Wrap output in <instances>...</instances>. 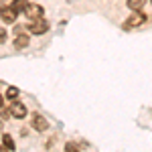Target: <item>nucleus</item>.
Listing matches in <instances>:
<instances>
[{"mask_svg":"<svg viewBox=\"0 0 152 152\" xmlns=\"http://www.w3.org/2000/svg\"><path fill=\"white\" fill-rule=\"evenodd\" d=\"M2 43H6V31L4 28H0V45Z\"/></svg>","mask_w":152,"mask_h":152,"instance_id":"14","label":"nucleus"},{"mask_svg":"<svg viewBox=\"0 0 152 152\" xmlns=\"http://www.w3.org/2000/svg\"><path fill=\"white\" fill-rule=\"evenodd\" d=\"M12 6H14L18 12H24V10H26V6H28V0H14Z\"/></svg>","mask_w":152,"mask_h":152,"instance_id":"10","label":"nucleus"},{"mask_svg":"<svg viewBox=\"0 0 152 152\" xmlns=\"http://www.w3.org/2000/svg\"><path fill=\"white\" fill-rule=\"evenodd\" d=\"M10 112L12 116L16 118V120H23L24 116H26V107H24V104H20V102H10Z\"/></svg>","mask_w":152,"mask_h":152,"instance_id":"6","label":"nucleus"},{"mask_svg":"<svg viewBox=\"0 0 152 152\" xmlns=\"http://www.w3.org/2000/svg\"><path fill=\"white\" fill-rule=\"evenodd\" d=\"M0 152H10V148H6L4 144H0Z\"/></svg>","mask_w":152,"mask_h":152,"instance_id":"15","label":"nucleus"},{"mask_svg":"<svg viewBox=\"0 0 152 152\" xmlns=\"http://www.w3.org/2000/svg\"><path fill=\"white\" fill-rule=\"evenodd\" d=\"M31 124H33V128H35L37 132H45V130L49 128V122L45 120V116H41V114H35L33 120H31Z\"/></svg>","mask_w":152,"mask_h":152,"instance_id":"5","label":"nucleus"},{"mask_svg":"<svg viewBox=\"0 0 152 152\" xmlns=\"http://www.w3.org/2000/svg\"><path fill=\"white\" fill-rule=\"evenodd\" d=\"M28 35H24V33H20V35H16V39H14V47L16 49H26L28 47Z\"/></svg>","mask_w":152,"mask_h":152,"instance_id":"7","label":"nucleus"},{"mask_svg":"<svg viewBox=\"0 0 152 152\" xmlns=\"http://www.w3.org/2000/svg\"><path fill=\"white\" fill-rule=\"evenodd\" d=\"M16 97H18V89H16V87H8V89H6V99H10V102H14V99H16Z\"/></svg>","mask_w":152,"mask_h":152,"instance_id":"11","label":"nucleus"},{"mask_svg":"<svg viewBox=\"0 0 152 152\" xmlns=\"http://www.w3.org/2000/svg\"><path fill=\"white\" fill-rule=\"evenodd\" d=\"M0 114H2V118H8V116H12V112L8 110V107H0Z\"/></svg>","mask_w":152,"mask_h":152,"instance_id":"13","label":"nucleus"},{"mask_svg":"<svg viewBox=\"0 0 152 152\" xmlns=\"http://www.w3.org/2000/svg\"><path fill=\"white\" fill-rule=\"evenodd\" d=\"M2 144H4L6 148H10V150H14V148H16V144H14V140H12L10 134H4V136H2Z\"/></svg>","mask_w":152,"mask_h":152,"instance_id":"9","label":"nucleus"},{"mask_svg":"<svg viewBox=\"0 0 152 152\" xmlns=\"http://www.w3.org/2000/svg\"><path fill=\"white\" fill-rule=\"evenodd\" d=\"M16 16H18V10H16L14 6H2V8H0V18L6 24H12L16 20Z\"/></svg>","mask_w":152,"mask_h":152,"instance_id":"3","label":"nucleus"},{"mask_svg":"<svg viewBox=\"0 0 152 152\" xmlns=\"http://www.w3.org/2000/svg\"><path fill=\"white\" fill-rule=\"evenodd\" d=\"M144 4H146V0H128V8L132 12H134V10H142Z\"/></svg>","mask_w":152,"mask_h":152,"instance_id":"8","label":"nucleus"},{"mask_svg":"<svg viewBox=\"0 0 152 152\" xmlns=\"http://www.w3.org/2000/svg\"><path fill=\"white\" fill-rule=\"evenodd\" d=\"M24 14H26V18H28V20L43 18V6H41V4H28V6H26V10H24Z\"/></svg>","mask_w":152,"mask_h":152,"instance_id":"4","label":"nucleus"},{"mask_svg":"<svg viewBox=\"0 0 152 152\" xmlns=\"http://www.w3.org/2000/svg\"><path fill=\"white\" fill-rule=\"evenodd\" d=\"M26 28H28V33H33V35H43V33L49 31V24H47V20H43V18H37V20H31V24H26Z\"/></svg>","mask_w":152,"mask_h":152,"instance_id":"2","label":"nucleus"},{"mask_svg":"<svg viewBox=\"0 0 152 152\" xmlns=\"http://www.w3.org/2000/svg\"><path fill=\"white\" fill-rule=\"evenodd\" d=\"M65 152H79V146L75 142H67L65 144Z\"/></svg>","mask_w":152,"mask_h":152,"instance_id":"12","label":"nucleus"},{"mask_svg":"<svg viewBox=\"0 0 152 152\" xmlns=\"http://www.w3.org/2000/svg\"><path fill=\"white\" fill-rule=\"evenodd\" d=\"M150 2H152V0H150Z\"/></svg>","mask_w":152,"mask_h":152,"instance_id":"18","label":"nucleus"},{"mask_svg":"<svg viewBox=\"0 0 152 152\" xmlns=\"http://www.w3.org/2000/svg\"><path fill=\"white\" fill-rule=\"evenodd\" d=\"M2 128H4V124H2V120H0V132H2Z\"/></svg>","mask_w":152,"mask_h":152,"instance_id":"17","label":"nucleus"},{"mask_svg":"<svg viewBox=\"0 0 152 152\" xmlns=\"http://www.w3.org/2000/svg\"><path fill=\"white\" fill-rule=\"evenodd\" d=\"M144 23H146V14L142 10H134L128 18L124 20L122 28H124V31H132V28H136V26H142Z\"/></svg>","mask_w":152,"mask_h":152,"instance_id":"1","label":"nucleus"},{"mask_svg":"<svg viewBox=\"0 0 152 152\" xmlns=\"http://www.w3.org/2000/svg\"><path fill=\"white\" fill-rule=\"evenodd\" d=\"M0 107H4V97L0 95Z\"/></svg>","mask_w":152,"mask_h":152,"instance_id":"16","label":"nucleus"}]
</instances>
